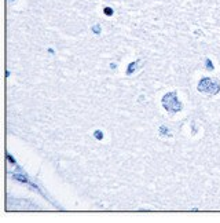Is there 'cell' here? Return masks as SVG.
Listing matches in <instances>:
<instances>
[{
  "label": "cell",
  "instance_id": "1",
  "mask_svg": "<svg viewBox=\"0 0 220 223\" xmlns=\"http://www.w3.org/2000/svg\"><path fill=\"white\" fill-rule=\"evenodd\" d=\"M105 14H106V15H112V14H113V11H112V8H109V7H106V8H105Z\"/></svg>",
  "mask_w": 220,
  "mask_h": 223
},
{
  "label": "cell",
  "instance_id": "2",
  "mask_svg": "<svg viewBox=\"0 0 220 223\" xmlns=\"http://www.w3.org/2000/svg\"><path fill=\"white\" fill-rule=\"evenodd\" d=\"M206 66H208L209 69H212V68H213V66H212V62H210L209 59H208V61H206Z\"/></svg>",
  "mask_w": 220,
  "mask_h": 223
}]
</instances>
